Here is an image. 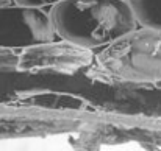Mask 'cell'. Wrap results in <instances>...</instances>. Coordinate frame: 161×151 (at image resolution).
<instances>
[{
	"mask_svg": "<svg viewBox=\"0 0 161 151\" xmlns=\"http://www.w3.org/2000/svg\"><path fill=\"white\" fill-rule=\"evenodd\" d=\"M50 19L64 41L85 49L108 45L138 23L127 0H61Z\"/></svg>",
	"mask_w": 161,
	"mask_h": 151,
	"instance_id": "1",
	"label": "cell"
},
{
	"mask_svg": "<svg viewBox=\"0 0 161 151\" xmlns=\"http://www.w3.org/2000/svg\"><path fill=\"white\" fill-rule=\"evenodd\" d=\"M99 64L111 76L124 81H161V31L144 27L125 33L105 47Z\"/></svg>",
	"mask_w": 161,
	"mask_h": 151,
	"instance_id": "2",
	"label": "cell"
},
{
	"mask_svg": "<svg viewBox=\"0 0 161 151\" xmlns=\"http://www.w3.org/2000/svg\"><path fill=\"white\" fill-rule=\"evenodd\" d=\"M55 27L50 14L36 6L0 5V49H30L52 42Z\"/></svg>",
	"mask_w": 161,
	"mask_h": 151,
	"instance_id": "3",
	"label": "cell"
},
{
	"mask_svg": "<svg viewBox=\"0 0 161 151\" xmlns=\"http://www.w3.org/2000/svg\"><path fill=\"white\" fill-rule=\"evenodd\" d=\"M22 67L33 72H61L74 73L85 69L92 61V53L89 49L80 47L69 41L61 44H41L30 47L24 55Z\"/></svg>",
	"mask_w": 161,
	"mask_h": 151,
	"instance_id": "4",
	"label": "cell"
},
{
	"mask_svg": "<svg viewBox=\"0 0 161 151\" xmlns=\"http://www.w3.org/2000/svg\"><path fill=\"white\" fill-rule=\"evenodd\" d=\"M136 20L147 28L161 31V0H127Z\"/></svg>",
	"mask_w": 161,
	"mask_h": 151,
	"instance_id": "5",
	"label": "cell"
},
{
	"mask_svg": "<svg viewBox=\"0 0 161 151\" xmlns=\"http://www.w3.org/2000/svg\"><path fill=\"white\" fill-rule=\"evenodd\" d=\"M16 3L19 5H25V6H36V8H41V6H46V5H55L61 0H14Z\"/></svg>",
	"mask_w": 161,
	"mask_h": 151,
	"instance_id": "6",
	"label": "cell"
},
{
	"mask_svg": "<svg viewBox=\"0 0 161 151\" xmlns=\"http://www.w3.org/2000/svg\"><path fill=\"white\" fill-rule=\"evenodd\" d=\"M5 3H9V0H0V5H5Z\"/></svg>",
	"mask_w": 161,
	"mask_h": 151,
	"instance_id": "7",
	"label": "cell"
}]
</instances>
